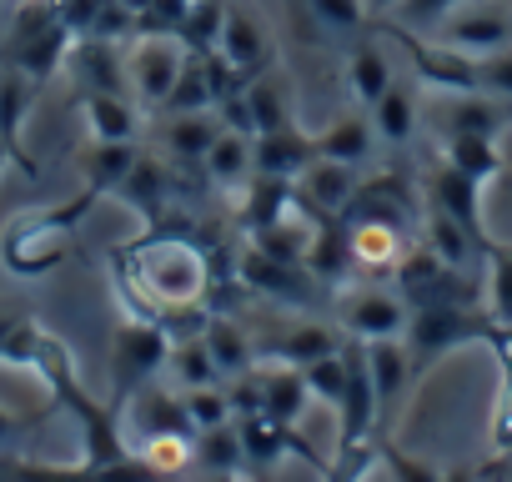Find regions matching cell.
Here are the masks:
<instances>
[{"instance_id": "12", "label": "cell", "mask_w": 512, "mask_h": 482, "mask_svg": "<svg viewBox=\"0 0 512 482\" xmlns=\"http://www.w3.org/2000/svg\"><path fill=\"white\" fill-rule=\"evenodd\" d=\"M236 282H241L246 292H262V297L287 302V307H312L317 292H322V282H317L307 267L277 262V257H267L262 247H251V241H241V252H236Z\"/></svg>"}, {"instance_id": "36", "label": "cell", "mask_w": 512, "mask_h": 482, "mask_svg": "<svg viewBox=\"0 0 512 482\" xmlns=\"http://www.w3.org/2000/svg\"><path fill=\"white\" fill-rule=\"evenodd\" d=\"M256 367H262V362H256ZM262 397H267V412H272L277 422H297V417L307 412V402H312V392H307V372L292 367V362H272V367H262Z\"/></svg>"}, {"instance_id": "5", "label": "cell", "mask_w": 512, "mask_h": 482, "mask_svg": "<svg viewBox=\"0 0 512 482\" xmlns=\"http://www.w3.org/2000/svg\"><path fill=\"white\" fill-rule=\"evenodd\" d=\"M71 46H76V36L56 16V0H21L16 21H11V36H6V46H0V66H16L36 86H46L66 66Z\"/></svg>"}, {"instance_id": "33", "label": "cell", "mask_w": 512, "mask_h": 482, "mask_svg": "<svg viewBox=\"0 0 512 482\" xmlns=\"http://www.w3.org/2000/svg\"><path fill=\"white\" fill-rule=\"evenodd\" d=\"M246 106H251V121H256V136L262 131H282V126H297V106H292V86L287 76L272 66L256 81H246Z\"/></svg>"}, {"instance_id": "7", "label": "cell", "mask_w": 512, "mask_h": 482, "mask_svg": "<svg viewBox=\"0 0 512 482\" xmlns=\"http://www.w3.org/2000/svg\"><path fill=\"white\" fill-rule=\"evenodd\" d=\"M487 307L482 302H442V307H417L407 317V352H412V377L427 372L432 362H442L452 347L482 342L487 332Z\"/></svg>"}, {"instance_id": "44", "label": "cell", "mask_w": 512, "mask_h": 482, "mask_svg": "<svg viewBox=\"0 0 512 482\" xmlns=\"http://www.w3.org/2000/svg\"><path fill=\"white\" fill-rule=\"evenodd\" d=\"M181 402H186V417H191V427H196V432H201V427H216V422H231L226 382H216V387H186V392H181Z\"/></svg>"}, {"instance_id": "38", "label": "cell", "mask_w": 512, "mask_h": 482, "mask_svg": "<svg viewBox=\"0 0 512 482\" xmlns=\"http://www.w3.org/2000/svg\"><path fill=\"white\" fill-rule=\"evenodd\" d=\"M482 307L492 322H512V241H487L482 247Z\"/></svg>"}, {"instance_id": "42", "label": "cell", "mask_w": 512, "mask_h": 482, "mask_svg": "<svg viewBox=\"0 0 512 482\" xmlns=\"http://www.w3.org/2000/svg\"><path fill=\"white\" fill-rule=\"evenodd\" d=\"M307 11L327 36H362L372 26L367 0H307Z\"/></svg>"}, {"instance_id": "4", "label": "cell", "mask_w": 512, "mask_h": 482, "mask_svg": "<svg viewBox=\"0 0 512 482\" xmlns=\"http://www.w3.org/2000/svg\"><path fill=\"white\" fill-rule=\"evenodd\" d=\"M96 201H101V191L81 186V196H71L61 206L21 211L6 226V236H0V262H6L16 277H46V272H56L71 257V236H76V226L86 221V211Z\"/></svg>"}, {"instance_id": "13", "label": "cell", "mask_w": 512, "mask_h": 482, "mask_svg": "<svg viewBox=\"0 0 512 482\" xmlns=\"http://www.w3.org/2000/svg\"><path fill=\"white\" fill-rule=\"evenodd\" d=\"M216 56L241 76V81H256L262 71L277 66V46H272V31L267 21L256 16L246 0H226V21H221V41H216Z\"/></svg>"}, {"instance_id": "49", "label": "cell", "mask_w": 512, "mask_h": 482, "mask_svg": "<svg viewBox=\"0 0 512 482\" xmlns=\"http://www.w3.org/2000/svg\"><path fill=\"white\" fill-rule=\"evenodd\" d=\"M482 342L492 347V357H497V372H502V382H512V322H487Z\"/></svg>"}, {"instance_id": "6", "label": "cell", "mask_w": 512, "mask_h": 482, "mask_svg": "<svg viewBox=\"0 0 512 482\" xmlns=\"http://www.w3.org/2000/svg\"><path fill=\"white\" fill-rule=\"evenodd\" d=\"M171 357V332L151 317H121L116 332H111V407L126 412L131 392H141L146 382H156V372L166 367Z\"/></svg>"}, {"instance_id": "34", "label": "cell", "mask_w": 512, "mask_h": 482, "mask_svg": "<svg viewBox=\"0 0 512 482\" xmlns=\"http://www.w3.org/2000/svg\"><path fill=\"white\" fill-rule=\"evenodd\" d=\"M372 151H377V131H372V116L367 111H347V116H337L332 126L317 131V156L362 166Z\"/></svg>"}, {"instance_id": "41", "label": "cell", "mask_w": 512, "mask_h": 482, "mask_svg": "<svg viewBox=\"0 0 512 482\" xmlns=\"http://www.w3.org/2000/svg\"><path fill=\"white\" fill-rule=\"evenodd\" d=\"M166 367H171V377H176L181 387H216V382H221V367H216L206 337H176Z\"/></svg>"}, {"instance_id": "39", "label": "cell", "mask_w": 512, "mask_h": 482, "mask_svg": "<svg viewBox=\"0 0 512 482\" xmlns=\"http://www.w3.org/2000/svg\"><path fill=\"white\" fill-rule=\"evenodd\" d=\"M201 337H206V347H211V357H216V367H221V382L256 367V347L246 342V332H241L231 317H216V312H211V322H206Z\"/></svg>"}, {"instance_id": "21", "label": "cell", "mask_w": 512, "mask_h": 482, "mask_svg": "<svg viewBox=\"0 0 512 482\" xmlns=\"http://www.w3.org/2000/svg\"><path fill=\"white\" fill-rule=\"evenodd\" d=\"M251 151H256V171H262V176L297 181V176L317 161V136L302 131V126H282V131L251 136Z\"/></svg>"}, {"instance_id": "37", "label": "cell", "mask_w": 512, "mask_h": 482, "mask_svg": "<svg viewBox=\"0 0 512 482\" xmlns=\"http://www.w3.org/2000/svg\"><path fill=\"white\" fill-rule=\"evenodd\" d=\"M136 141H91L86 156H81V171H86V186L101 191V196H116V186L126 181V171L136 166Z\"/></svg>"}, {"instance_id": "27", "label": "cell", "mask_w": 512, "mask_h": 482, "mask_svg": "<svg viewBox=\"0 0 512 482\" xmlns=\"http://www.w3.org/2000/svg\"><path fill=\"white\" fill-rule=\"evenodd\" d=\"M367 367H372V387H377V407H382V427L392 432L397 422V397L412 377V352L402 337H382V342H367Z\"/></svg>"}, {"instance_id": "51", "label": "cell", "mask_w": 512, "mask_h": 482, "mask_svg": "<svg viewBox=\"0 0 512 482\" xmlns=\"http://www.w3.org/2000/svg\"><path fill=\"white\" fill-rule=\"evenodd\" d=\"M442 482H477V467L457 462V467H447V472H442Z\"/></svg>"}, {"instance_id": "8", "label": "cell", "mask_w": 512, "mask_h": 482, "mask_svg": "<svg viewBox=\"0 0 512 482\" xmlns=\"http://www.w3.org/2000/svg\"><path fill=\"white\" fill-rule=\"evenodd\" d=\"M181 66H186V46L166 31H136L126 41V86L141 111H156V116L166 111Z\"/></svg>"}, {"instance_id": "50", "label": "cell", "mask_w": 512, "mask_h": 482, "mask_svg": "<svg viewBox=\"0 0 512 482\" xmlns=\"http://www.w3.org/2000/svg\"><path fill=\"white\" fill-rule=\"evenodd\" d=\"M477 482H507V462H502V457H492L487 467H477Z\"/></svg>"}, {"instance_id": "16", "label": "cell", "mask_w": 512, "mask_h": 482, "mask_svg": "<svg viewBox=\"0 0 512 482\" xmlns=\"http://www.w3.org/2000/svg\"><path fill=\"white\" fill-rule=\"evenodd\" d=\"M412 307L392 287H357L337 302V327L357 342H382V337H407Z\"/></svg>"}, {"instance_id": "43", "label": "cell", "mask_w": 512, "mask_h": 482, "mask_svg": "<svg viewBox=\"0 0 512 482\" xmlns=\"http://www.w3.org/2000/svg\"><path fill=\"white\" fill-rule=\"evenodd\" d=\"M302 372H307V392H312V402H322V407H332V412H337L342 387H347V357H342V352H332V357L307 362Z\"/></svg>"}, {"instance_id": "29", "label": "cell", "mask_w": 512, "mask_h": 482, "mask_svg": "<svg viewBox=\"0 0 512 482\" xmlns=\"http://www.w3.org/2000/svg\"><path fill=\"white\" fill-rule=\"evenodd\" d=\"M342 342H347V332H342V327L302 317V322L282 327V332L267 342V357H277V362H292V367H307V362H317V357H332V352H342Z\"/></svg>"}, {"instance_id": "35", "label": "cell", "mask_w": 512, "mask_h": 482, "mask_svg": "<svg viewBox=\"0 0 512 482\" xmlns=\"http://www.w3.org/2000/svg\"><path fill=\"white\" fill-rule=\"evenodd\" d=\"M437 156L482 186L502 176V136H437Z\"/></svg>"}, {"instance_id": "55", "label": "cell", "mask_w": 512, "mask_h": 482, "mask_svg": "<svg viewBox=\"0 0 512 482\" xmlns=\"http://www.w3.org/2000/svg\"><path fill=\"white\" fill-rule=\"evenodd\" d=\"M507 482H512V462H507Z\"/></svg>"}, {"instance_id": "3", "label": "cell", "mask_w": 512, "mask_h": 482, "mask_svg": "<svg viewBox=\"0 0 512 482\" xmlns=\"http://www.w3.org/2000/svg\"><path fill=\"white\" fill-rule=\"evenodd\" d=\"M382 31L402 46V56L412 61V71L427 91H477V96L512 101V46L492 51V56H467V51L437 46L422 31H407L397 21H382Z\"/></svg>"}, {"instance_id": "30", "label": "cell", "mask_w": 512, "mask_h": 482, "mask_svg": "<svg viewBox=\"0 0 512 482\" xmlns=\"http://www.w3.org/2000/svg\"><path fill=\"white\" fill-rule=\"evenodd\" d=\"M292 206H297V181H282V176H262V171H256V176L236 191V226H241V236H246V231H256V226L277 221V216L292 211Z\"/></svg>"}, {"instance_id": "48", "label": "cell", "mask_w": 512, "mask_h": 482, "mask_svg": "<svg viewBox=\"0 0 512 482\" xmlns=\"http://www.w3.org/2000/svg\"><path fill=\"white\" fill-rule=\"evenodd\" d=\"M492 457L512 462V382H502V392L492 402Z\"/></svg>"}, {"instance_id": "15", "label": "cell", "mask_w": 512, "mask_h": 482, "mask_svg": "<svg viewBox=\"0 0 512 482\" xmlns=\"http://www.w3.org/2000/svg\"><path fill=\"white\" fill-rule=\"evenodd\" d=\"M512 101L497 96H477V91H432L427 106V126L437 136H502L512 111Z\"/></svg>"}, {"instance_id": "14", "label": "cell", "mask_w": 512, "mask_h": 482, "mask_svg": "<svg viewBox=\"0 0 512 482\" xmlns=\"http://www.w3.org/2000/svg\"><path fill=\"white\" fill-rule=\"evenodd\" d=\"M241 447H246V472H267L282 457H307L317 472H327V457H317V447L297 432V422H277L272 412H246L236 417Z\"/></svg>"}, {"instance_id": "52", "label": "cell", "mask_w": 512, "mask_h": 482, "mask_svg": "<svg viewBox=\"0 0 512 482\" xmlns=\"http://www.w3.org/2000/svg\"><path fill=\"white\" fill-rule=\"evenodd\" d=\"M367 11H372V21H387L397 11V0H367Z\"/></svg>"}, {"instance_id": "23", "label": "cell", "mask_w": 512, "mask_h": 482, "mask_svg": "<svg viewBox=\"0 0 512 482\" xmlns=\"http://www.w3.org/2000/svg\"><path fill=\"white\" fill-rule=\"evenodd\" d=\"M66 66L76 76V91H126L131 96V86H126V51H116V41L86 36V41L71 46Z\"/></svg>"}, {"instance_id": "2", "label": "cell", "mask_w": 512, "mask_h": 482, "mask_svg": "<svg viewBox=\"0 0 512 482\" xmlns=\"http://www.w3.org/2000/svg\"><path fill=\"white\" fill-rule=\"evenodd\" d=\"M31 372H41L46 387H51V397H56V407H66V412L76 417L81 442H86V462H121V457H131L121 412H116L111 402H96V397L86 392V382H81V372H76V357H71V347H66L61 337L41 332L36 357H31Z\"/></svg>"}, {"instance_id": "17", "label": "cell", "mask_w": 512, "mask_h": 482, "mask_svg": "<svg viewBox=\"0 0 512 482\" xmlns=\"http://www.w3.org/2000/svg\"><path fill=\"white\" fill-rule=\"evenodd\" d=\"M422 201H432V206H442L447 216H457L482 247L492 241V231H487V221H482V181H472L467 171H457V166H447L442 156L427 166V176H422Z\"/></svg>"}, {"instance_id": "25", "label": "cell", "mask_w": 512, "mask_h": 482, "mask_svg": "<svg viewBox=\"0 0 512 482\" xmlns=\"http://www.w3.org/2000/svg\"><path fill=\"white\" fill-rule=\"evenodd\" d=\"M81 116L91 126V141H136L141 136V106L126 91H76Z\"/></svg>"}, {"instance_id": "28", "label": "cell", "mask_w": 512, "mask_h": 482, "mask_svg": "<svg viewBox=\"0 0 512 482\" xmlns=\"http://www.w3.org/2000/svg\"><path fill=\"white\" fill-rule=\"evenodd\" d=\"M422 247H427L432 257H442L447 267H457V272H472V262L482 257V241H477L457 216H447V211L432 206V201H422Z\"/></svg>"}, {"instance_id": "40", "label": "cell", "mask_w": 512, "mask_h": 482, "mask_svg": "<svg viewBox=\"0 0 512 482\" xmlns=\"http://www.w3.org/2000/svg\"><path fill=\"white\" fill-rule=\"evenodd\" d=\"M196 472H246V447H241L236 417L196 432Z\"/></svg>"}, {"instance_id": "54", "label": "cell", "mask_w": 512, "mask_h": 482, "mask_svg": "<svg viewBox=\"0 0 512 482\" xmlns=\"http://www.w3.org/2000/svg\"><path fill=\"white\" fill-rule=\"evenodd\" d=\"M502 171H512V121H507V131H502Z\"/></svg>"}, {"instance_id": "11", "label": "cell", "mask_w": 512, "mask_h": 482, "mask_svg": "<svg viewBox=\"0 0 512 482\" xmlns=\"http://www.w3.org/2000/svg\"><path fill=\"white\" fill-rule=\"evenodd\" d=\"M402 302L417 312V307H442V302H482V287L472 282V272H457L447 267L442 257H432L422 241L407 252V262L392 272Z\"/></svg>"}, {"instance_id": "53", "label": "cell", "mask_w": 512, "mask_h": 482, "mask_svg": "<svg viewBox=\"0 0 512 482\" xmlns=\"http://www.w3.org/2000/svg\"><path fill=\"white\" fill-rule=\"evenodd\" d=\"M201 482H251L246 472H201Z\"/></svg>"}, {"instance_id": "32", "label": "cell", "mask_w": 512, "mask_h": 482, "mask_svg": "<svg viewBox=\"0 0 512 482\" xmlns=\"http://www.w3.org/2000/svg\"><path fill=\"white\" fill-rule=\"evenodd\" d=\"M367 116H372V131H377V141H382V146H407V141L417 136V126H422L417 91H412V86H402V81H392V86L377 96V106H372Z\"/></svg>"}, {"instance_id": "9", "label": "cell", "mask_w": 512, "mask_h": 482, "mask_svg": "<svg viewBox=\"0 0 512 482\" xmlns=\"http://www.w3.org/2000/svg\"><path fill=\"white\" fill-rule=\"evenodd\" d=\"M0 482H176L166 472H156L151 462H141L136 452L121 462H36L21 452H0Z\"/></svg>"}, {"instance_id": "24", "label": "cell", "mask_w": 512, "mask_h": 482, "mask_svg": "<svg viewBox=\"0 0 512 482\" xmlns=\"http://www.w3.org/2000/svg\"><path fill=\"white\" fill-rule=\"evenodd\" d=\"M392 81H397V76H392L387 51H382L372 36H357V41H352V51H347V66H342V86H347L352 106H357V111H372V106H377V96H382Z\"/></svg>"}, {"instance_id": "19", "label": "cell", "mask_w": 512, "mask_h": 482, "mask_svg": "<svg viewBox=\"0 0 512 482\" xmlns=\"http://www.w3.org/2000/svg\"><path fill=\"white\" fill-rule=\"evenodd\" d=\"M357 186H362V176H357L352 161L317 156V161L297 176V201H302V211H312V216H347Z\"/></svg>"}, {"instance_id": "47", "label": "cell", "mask_w": 512, "mask_h": 482, "mask_svg": "<svg viewBox=\"0 0 512 482\" xmlns=\"http://www.w3.org/2000/svg\"><path fill=\"white\" fill-rule=\"evenodd\" d=\"M51 422V407L46 412H6V407H0V452H16L36 427H46Z\"/></svg>"}, {"instance_id": "45", "label": "cell", "mask_w": 512, "mask_h": 482, "mask_svg": "<svg viewBox=\"0 0 512 482\" xmlns=\"http://www.w3.org/2000/svg\"><path fill=\"white\" fill-rule=\"evenodd\" d=\"M457 6H467V0H397V11L387 16V21H397V26H407V31H432L447 11H457Z\"/></svg>"}, {"instance_id": "20", "label": "cell", "mask_w": 512, "mask_h": 482, "mask_svg": "<svg viewBox=\"0 0 512 482\" xmlns=\"http://www.w3.org/2000/svg\"><path fill=\"white\" fill-rule=\"evenodd\" d=\"M116 196L146 221V226H161L171 221V206H176V176L161 156H136V166L126 171V181L116 186Z\"/></svg>"}, {"instance_id": "46", "label": "cell", "mask_w": 512, "mask_h": 482, "mask_svg": "<svg viewBox=\"0 0 512 482\" xmlns=\"http://www.w3.org/2000/svg\"><path fill=\"white\" fill-rule=\"evenodd\" d=\"M382 467H387L397 482H442V467H432V462H422V457L402 452V447L392 442V432L382 437Z\"/></svg>"}, {"instance_id": "18", "label": "cell", "mask_w": 512, "mask_h": 482, "mask_svg": "<svg viewBox=\"0 0 512 482\" xmlns=\"http://www.w3.org/2000/svg\"><path fill=\"white\" fill-rule=\"evenodd\" d=\"M121 422H126V437H136V442H146V437H196V427L186 417V402L176 392L156 387V382L131 392Z\"/></svg>"}, {"instance_id": "10", "label": "cell", "mask_w": 512, "mask_h": 482, "mask_svg": "<svg viewBox=\"0 0 512 482\" xmlns=\"http://www.w3.org/2000/svg\"><path fill=\"white\" fill-rule=\"evenodd\" d=\"M437 46L467 51V56H492L512 46V0H467V6L447 11L432 31Z\"/></svg>"}, {"instance_id": "22", "label": "cell", "mask_w": 512, "mask_h": 482, "mask_svg": "<svg viewBox=\"0 0 512 482\" xmlns=\"http://www.w3.org/2000/svg\"><path fill=\"white\" fill-rule=\"evenodd\" d=\"M36 91H41V86H36L31 76H21L16 66H0V146H6V156H11L26 176H36V161L26 156L21 126H26V111H31Z\"/></svg>"}, {"instance_id": "26", "label": "cell", "mask_w": 512, "mask_h": 482, "mask_svg": "<svg viewBox=\"0 0 512 482\" xmlns=\"http://www.w3.org/2000/svg\"><path fill=\"white\" fill-rule=\"evenodd\" d=\"M161 151L181 166L201 161L211 151V141L221 136V116L216 111H161Z\"/></svg>"}, {"instance_id": "31", "label": "cell", "mask_w": 512, "mask_h": 482, "mask_svg": "<svg viewBox=\"0 0 512 482\" xmlns=\"http://www.w3.org/2000/svg\"><path fill=\"white\" fill-rule=\"evenodd\" d=\"M201 171L211 176V186L221 191H241L251 176H256V151H251V136L221 126V136L211 141V151L201 156Z\"/></svg>"}, {"instance_id": "1", "label": "cell", "mask_w": 512, "mask_h": 482, "mask_svg": "<svg viewBox=\"0 0 512 482\" xmlns=\"http://www.w3.org/2000/svg\"><path fill=\"white\" fill-rule=\"evenodd\" d=\"M116 287L136 317H151L176 337H201L211 322V287H216V262L196 241V231L161 221L146 226L141 241L111 252Z\"/></svg>"}]
</instances>
